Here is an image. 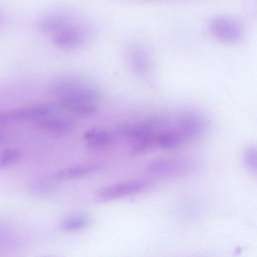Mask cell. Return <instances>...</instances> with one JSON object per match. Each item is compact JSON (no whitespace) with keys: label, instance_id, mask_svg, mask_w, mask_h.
<instances>
[{"label":"cell","instance_id":"9","mask_svg":"<svg viewBox=\"0 0 257 257\" xmlns=\"http://www.w3.org/2000/svg\"><path fill=\"white\" fill-rule=\"evenodd\" d=\"M71 18L64 13H54L42 17L38 22V28L45 32L57 33L71 25Z\"/></svg>","mask_w":257,"mask_h":257},{"label":"cell","instance_id":"2","mask_svg":"<svg viewBox=\"0 0 257 257\" xmlns=\"http://www.w3.org/2000/svg\"><path fill=\"white\" fill-rule=\"evenodd\" d=\"M150 185L148 181L134 180L110 185L100 190L96 194L97 202L103 203L142 192Z\"/></svg>","mask_w":257,"mask_h":257},{"label":"cell","instance_id":"15","mask_svg":"<svg viewBox=\"0 0 257 257\" xmlns=\"http://www.w3.org/2000/svg\"><path fill=\"white\" fill-rule=\"evenodd\" d=\"M88 224L87 218L82 216L72 217L66 219L62 224V227L67 231H76L85 228Z\"/></svg>","mask_w":257,"mask_h":257},{"label":"cell","instance_id":"11","mask_svg":"<svg viewBox=\"0 0 257 257\" xmlns=\"http://www.w3.org/2000/svg\"><path fill=\"white\" fill-rule=\"evenodd\" d=\"M85 85L81 81L75 78H61L52 83L50 91L52 95L62 98L75 92Z\"/></svg>","mask_w":257,"mask_h":257},{"label":"cell","instance_id":"10","mask_svg":"<svg viewBox=\"0 0 257 257\" xmlns=\"http://www.w3.org/2000/svg\"><path fill=\"white\" fill-rule=\"evenodd\" d=\"M101 167L98 164L79 165L61 169L53 175L56 180H65L83 177L91 175Z\"/></svg>","mask_w":257,"mask_h":257},{"label":"cell","instance_id":"3","mask_svg":"<svg viewBox=\"0 0 257 257\" xmlns=\"http://www.w3.org/2000/svg\"><path fill=\"white\" fill-rule=\"evenodd\" d=\"M190 167V163L183 158L161 157L150 161L147 165V170L150 174L156 176H174L186 172Z\"/></svg>","mask_w":257,"mask_h":257},{"label":"cell","instance_id":"1","mask_svg":"<svg viewBox=\"0 0 257 257\" xmlns=\"http://www.w3.org/2000/svg\"><path fill=\"white\" fill-rule=\"evenodd\" d=\"M59 109L60 105L42 104L5 112L0 114V126L25 120L39 121L49 118Z\"/></svg>","mask_w":257,"mask_h":257},{"label":"cell","instance_id":"13","mask_svg":"<svg viewBox=\"0 0 257 257\" xmlns=\"http://www.w3.org/2000/svg\"><path fill=\"white\" fill-rule=\"evenodd\" d=\"M74 125L72 120L63 118H47L37 122L34 126L39 129L53 132H64L72 128Z\"/></svg>","mask_w":257,"mask_h":257},{"label":"cell","instance_id":"17","mask_svg":"<svg viewBox=\"0 0 257 257\" xmlns=\"http://www.w3.org/2000/svg\"><path fill=\"white\" fill-rule=\"evenodd\" d=\"M245 157L248 166L257 173V147L249 148L246 152Z\"/></svg>","mask_w":257,"mask_h":257},{"label":"cell","instance_id":"5","mask_svg":"<svg viewBox=\"0 0 257 257\" xmlns=\"http://www.w3.org/2000/svg\"><path fill=\"white\" fill-rule=\"evenodd\" d=\"M212 34L218 39L226 42H234L239 40L242 34L240 24L227 17H218L210 24Z\"/></svg>","mask_w":257,"mask_h":257},{"label":"cell","instance_id":"14","mask_svg":"<svg viewBox=\"0 0 257 257\" xmlns=\"http://www.w3.org/2000/svg\"><path fill=\"white\" fill-rule=\"evenodd\" d=\"M21 152L17 149H7L0 155V168H4L19 161L22 158Z\"/></svg>","mask_w":257,"mask_h":257},{"label":"cell","instance_id":"16","mask_svg":"<svg viewBox=\"0 0 257 257\" xmlns=\"http://www.w3.org/2000/svg\"><path fill=\"white\" fill-rule=\"evenodd\" d=\"M31 190L36 194L48 195L53 194L56 190V187L45 181H38L34 183L31 186Z\"/></svg>","mask_w":257,"mask_h":257},{"label":"cell","instance_id":"12","mask_svg":"<svg viewBox=\"0 0 257 257\" xmlns=\"http://www.w3.org/2000/svg\"><path fill=\"white\" fill-rule=\"evenodd\" d=\"M178 128L189 140L201 134L204 130V123L201 119L197 116L186 115L181 118Z\"/></svg>","mask_w":257,"mask_h":257},{"label":"cell","instance_id":"7","mask_svg":"<svg viewBox=\"0 0 257 257\" xmlns=\"http://www.w3.org/2000/svg\"><path fill=\"white\" fill-rule=\"evenodd\" d=\"M52 40L59 47L72 48L83 44L87 40V35L83 28L71 25L54 33Z\"/></svg>","mask_w":257,"mask_h":257},{"label":"cell","instance_id":"4","mask_svg":"<svg viewBox=\"0 0 257 257\" xmlns=\"http://www.w3.org/2000/svg\"><path fill=\"white\" fill-rule=\"evenodd\" d=\"M166 125L165 119L153 118L134 124L123 125L118 129L117 134L133 142L164 129Z\"/></svg>","mask_w":257,"mask_h":257},{"label":"cell","instance_id":"8","mask_svg":"<svg viewBox=\"0 0 257 257\" xmlns=\"http://www.w3.org/2000/svg\"><path fill=\"white\" fill-rule=\"evenodd\" d=\"M83 137L87 141L86 147L89 151H96L108 147L114 140V136L111 133L94 128L86 131Z\"/></svg>","mask_w":257,"mask_h":257},{"label":"cell","instance_id":"6","mask_svg":"<svg viewBox=\"0 0 257 257\" xmlns=\"http://www.w3.org/2000/svg\"><path fill=\"white\" fill-rule=\"evenodd\" d=\"M100 99L99 93L94 88L85 85L75 92L61 98L60 106L62 109L80 105L96 104Z\"/></svg>","mask_w":257,"mask_h":257}]
</instances>
